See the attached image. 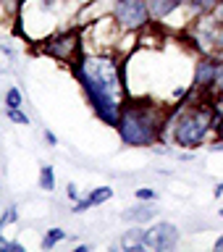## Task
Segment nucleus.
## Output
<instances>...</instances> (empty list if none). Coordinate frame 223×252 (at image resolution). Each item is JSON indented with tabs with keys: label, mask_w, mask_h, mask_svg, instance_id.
I'll return each instance as SVG.
<instances>
[{
	"label": "nucleus",
	"mask_w": 223,
	"mask_h": 252,
	"mask_svg": "<svg viewBox=\"0 0 223 252\" xmlns=\"http://www.w3.org/2000/svg\"><path fill=\"white\" fill-rule=\"evenodd\" d=\"M110 197H113V189H110V187H97V189H92V192H90V202L92 205H102V202H108Z\"/></svg>",
	"instance_id": "ddd939ff"
},
{
	"label": "nucleus",
	"mask_w": 223,
	"mask_h": 252,
	"mask_svg": "<svg viewBox=\"0 0 223 252\" xmlns=\"http://www.w3.org/2000/svg\"><path fill=\"white\" fill-rule=\"evenodd\" d=\"M79 47H82L79 34L76 32H68V34H61V37L50 39V42L45 45V53L53 55V58H58V61H74V53H79Z\"/></svg>",
	"instance_id": "423d86ee"
},
{
	"label": "nucleus",
	"mask_w": 223,
	"mask_h": 252,
	"mask_svg": "<svg viewBox=\"0 0 223 252\" xmlns=\"http://www.w3.org/2000/svg\"><path fill=\"white\" fill-rule=\"evenodd\" d=\"M63 239H66V231H63V228H58V226L47 228L45 236H42V250H53L55 244L63 242Z\"/></svg>",
	"instance_id": "9d476101"
},
{
	"label": "nucleus",
	"mask_w": 223,
	"mask_h": 252,
	"mask_svg": "<svg viewBox=\"0 0 223 252\" xmlns=\"http://www.w3.org/2000/svg\"><path fill=\"white\" fill-rule=\"evenodd\" d=\"M74 76L90 100L97 118L108 126L118 124L124 108V79L121 68L110 55H82L74 66Z\"/></svg>",
	"instance_id": "f257e3e1"
},
{
	"label": "nucleus",
	"mask_w": 223,
	"mask_h": 252,
	"mask_svg": "<svg viewBox=\"0 0 223 252\" xmlns=\"http://www.w3.org/2000/svg\"><path fill=\"white\" fill-rule=\"evenodd\" d=\"M213 194L221 197V194H223V184H216V189H213Z\"/></svg>",
	"instance_id": "393cba45"
},
{
	"label": "nucleus",
	"mask_w": 223,
	"mask_h": 252,
	"mask_svg": "<svg viewBox=\"0 0 223 252\" xmlns=\"http://www.w3.org/2000/svg\"><path fill=\"white\" fill-rule=\"evenodd\" d=\"M113 16H116L118 27L126 32L145 29L150 21L147 0H113Z\"/></svg>",
	"instance_id": "20e7f679"
},
{
	"label": "nucleus",
	"mask_w": 223,
	"mask_h": 252,
	"mask_svg": "<svg viewBox=\"0 0 223 252\" xmlns=\"http://www.w3.org/2000/svg\"><path fill=\"white\" fill-rule=\"evenodd\" d=\"M218 213H221V218H223V210H218Z\"/></svg>",
	"instance_id": "bb28decb"
},
{
	"label": "nucleus",
	"mask_w": 223,
	"mask_h": 252,
	"mask_svg": "<svg viewBox=\"0 0 223 252\" xmlns=\"http://www.w3.org/2000/svg\"><path fill=\"white\" fill-rule=\"evenodd\" d=\"M137 200H145V202H153V200H158V192L155 189H150V187H142V189H137Z\"/></svg>",
	"instance_id": "a211bd4d"
},
{
	"label": "nucleus",
	"mask_w": 223,
	"mask_h": 252,
	"mask_svg": "<svg viewBox=\"0 0 223 252\" xmlns=\"http://www.w3.org/2000/svg\"><path fill=\"white\" fill-rule=\"evenodd\" d=\"M45 139H47V145H58V137L53 131H45Z\"/></svg>",
	"instance_id": "5701e85b"
},
{
	"label": "nucleus",
	"mask_w": 223,
	"mask_h": 252,
	"mask_svg": "<svg viewBox=\"0 0 223 252\" xmlns=\"http://www.w3.org/2000/svg\"><path fill=\"white\" fill-rule=\"evenodd\" d=\"M16 220H19V208H16V205H8V210L0 216V234H3V228L8 223H16Z\"/></svg>",
	"instance_id": "2eb2a0df"
},
{
	"label": "nucleus",
	"mask_w": 223,
	"mask_h": 252,
	"mask_svg": "<svg viewBox=\"0 0 223 252\" xmlns=\"http://www.w3.org/2000/svg\"><path fill=\"white\" fill-rule=\"evenodd\" d=\"M39 187H42L45 192H53L55 189V168L53 165H42V168H39Z\"/></svg>",
	"instance_id": "9b49d317"
},
{
	"label": "nucleus",
	"mask_w": 223,
	"mask_h": 252,
	"mask_svg": "<svg viewBox=\"0 0 223 252\" xmlns=\"http://www.w3.org/2000/svg\"><path fill=\"white\" fill-rule=\"evenodd\" d=\"M66 197H68V200H74V202L79 200V187L74 184V181H71V184L66 187Z\"/></svg>",
	"instance_id": "aec40b11"
},
{
	"label": "nucleus",
	"mask_w": 223,
	"mask_h": 252,
	"mask_svg": "<svg viewBox=\"0 0 223 252\" xmlns=\"http://www.w3.org/2000/svg\"><path fill=\"white\" fill-rule=\"evenodd\" d=\"M90 208H92L90 197H82V200H76V202H74V213H84V210H90Z\"/></svg>",
	"instance_id": "6ab92c4d"
},
{
	"label": "nucleus",
	"mask_w": 223,
	"mask_h": 252,
	"mask_svg": "<svg viewBox=\"0 0 223 252\" xmlns=\"http://www.w3.org/2000/svg\"><path fill=\"white\" fill-rule=\"evenodd\" d=\"M197 11H202V13H208V11H216V5L221 3V0H189Z\"/></svg>",
	"instance_id": "f3484780"
},
{
	"label": "nucleus",
	"mask_w": 223,
	"mask_h": 252,
	"mask_svg": "<svg viewBox=\"0 0 223 252\" xmlns=\"http://www.w3.org/2000/svg\"><path fill=\"white\" fill-rule=\"evenodd\" d=\"M118 244H121L124 250H129V252H142L145 250V228H139V226L129 228V231L121 236Z\"/></svg>",
	"instance_id": "1a4fd4ad"
},
{
	"label": "nucleus",
	"mask_w": 223,
	"mask_h": 252,
	"mask_svg": "<svg viewBox=\"0 0 223 252\" xmlns=\"http://www.w3.org/2000/svg\"><path fill=\"white\" fill-rule=\"evenodd\" d=\"M13 66V50L8 45H0V76Z\"/></svg>",
	"instance_id": "4468645a"
},
{
	"label": "nucleus",
	"mask_w": 223,
	"mask_h": 252,
	"mask_svg": "<svg viewBox=\"0 0 223 252\" xmlns=\"http://www.w3.org/2000/svg\"><path fill=\"white\" fill-rule=\"evenodd\" d=\"M171 126V137L179 147L197 150L208 139L210 129L216 126V108L210 102H192V97H187L176 110V118L168 124Z\"/></svg>",
	"instance_id": "7ed1b4c3"
},
{
	"label": "nucleus",
	"mask_w": 223,
	"mask_h": 252,
	"mask_svg": "<svg viewBox=\"0 0 223 252\" xmlns=\"http://www.w3.org/2000/svg\"><path fill=\"white\" fill-rule=\"evenodd\" d=\"M213 250H216V252H223V234L216 239V244H213Z\"/></svg>",
	"instance_id": "b1692460"
},
{
	"label": "nucleus",
	"mask_w": 223,
	"mask_h": 252,
	"mask_svg": "<svg viewBox=\"0 0 223 252\" xmlns=\"http://www.w3.org/2000/svg\"><path fill=\"white\" fill-rule=\"evenodd\" d=\"M8 252H24V244L21 242H8Z\"/></svg>",
	"instance_id": "412c9836"
},
{
	"label": "nucleus",
	"mask_w": 223,
	"mask_h": 252,
	"mask_svg": "<svg viewBox=\"0 0 223 252\" xmlns=\"http://www.w3.org/2000/svg\"><path fill=\"white\" fill-rule=\"evenodd\" d=\"M5 116L11 118L13 124H21V126H27V124H29V116L24 113L21 108H5Z\"/></svg>",
	"instance_id": "dca6fc26"
},
{
	"label": "nucleus",
	"mask_w": 223,
	"mask_h": 252,
	"mask_svg": "<svg viewBox=\"0 0 223 252\" xmlns=\"http://www.w3.org/2000/svg\"><path fill=\"white\" fill-rule=\"evenodd\" d=\"M118 137L129 147H147L155 145L163 134V108L158 102H126L118 116Z\"/></svg>",
	"instance_id": "f03ea898"
},
{
	"label": "nucleus",
	"mask_w": 223,
	"mask_h": 252,
	"mask_svg": "<svg viewBox=\"0 0 223 252\" xmlns=\"http://www.w3.org/2000/svg\"><path fill=\"white\" fill-rule=\"evenodd\" d=\"M184 3H189V0H147V8H150V16H153V19H168V16Z\"/></svg>",
	"instance_id": "0eeeda50"
},
{
	"label": "nucleus",
	"mask_w": 223,
	"mask_h": 252,
	"mask_svg": "<svg viewBox=\"0 0 223 252\" xmlns=\"http://www.w3.org/2000/svg\"><path fill=\"white\" fill-rule=\"evenodd\" d=\"M179 226L171 223V220H160V223H155L153 228H147L145 231V247H153L158 252H165V250H173L179 244Z\"/></svg>",
	"instance_id": "39448f33"
},
{
	"label": "nucleus",
	"mask_w": 223,
	"mask_h": 252,
	"mask_svg": "<svg viewBox=\"0 0 223 252\" xmlns=\"http://www.w3.org/2000/svg\"><path fill=\"white\" fill-rule=\"evenodd\" d=\"M155 218V208L153 205H134V208H126L121 213V220L126 223H145V220Z\"/></svg>",
	"instance_id": "6e6552de"
},
{
	"label": "nucleus",
	"mask_w": 223,
	"mask_h": 252,
	"mask_svg": "<svg viewBox=\"0 0 223 252\" xmlns=\"http://www.w3.org/2000/svg\"><path fill=\"white\" fill-rule=\"evenodd\" d=\"M0 250H8V242L3 239V234H0Z\"/></svg>",
	"instance_id": "a878e982"
},
{
	"label": "nucleus",
	"mask_w": 223,
	"mask_h": 252,
	"mask_svg": "<svg viewBox=\"0 0 223 252\" xmlns=\"http://www.w3.org/2000/svg\"><path fill=\"white\" fill-rule=\"evenodd\" d=\"M24 105V94L19 87H8V92H5V108H21Z\"/></svg>",
	"instance_id": "f8f14e48"
},
{
	"label": "nucleus",
	"mask_w": 223,
	"mask_h": 252,
	"mask_svg": "<svg viewBox=\"0 0 223 252\" xmlns=\"http://www.w3.org/2000/svg\"><path fill=\"white\" fill-rule=\"evenodd\" d=\"M218 137H221V142H218V145L213 147V150H223V118L218 121Z\"/></svg>",
	"instance_id": "4be33fe9"
}]
</instances>
